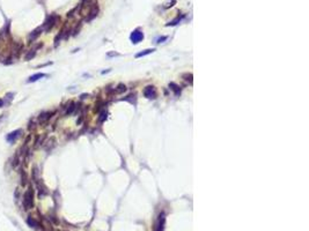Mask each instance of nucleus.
<instances>
[{
    "label": "nucleus",
    "instance_id": "obj_15",
    "mask_svg": "<svg viewBox=\"0 0 309 231\" xmlns=\"http://www.w3.org/2000/svg\"><path fill=\"white\" fill-rule=\"evenodd\" d=\"M73 110H74V103H72V104H71V107L67 110V112H66V113H67V115H70V113H72V111H73Z\"/></svg>",
    "mask_w": 309,
    "mask_h": 231
},
{
    "label": "nucleus",
    "instance_id": "obj_2",
    "mask_svg": "<svg viewBox=\"0 0 309 231\" xmlns=\"http://www.w3.org/2000/svg\"><path fill=\"white\" fill-rule=\"evenodd\" d=\"M22 133V131L21 129H16V131H13V132H11L7 137H6V140L8 141V142H14L18 137H20V134Z\"/></svg>",
    "mask_w": 309,
    "mask_h": 231
},
{
    "label": "nucleus",
    "instance_id": "obj_3",
    "mask_svg": "<svg viewBox=\"0 0 309 231\" xmlns=\"http://www.w3.org/2000/svg\"><path fill=\"white\" fill-rule=\"evenodd\" d=\"M142 38H144V35H142V32H140L139 30L133 31L132 35H131V41L133 43H139Z\"/></svg>",
    "mask_w": 309,
    "mask_h": 231
},
{
    "label": "nucleus",
    "instance_id": "obj_14",
    "mask_svg": "<svg viewBox=\"0 0 309 231\" xmlns=\"http://www.w3.org/2000/svg\"><path fill=\"white\" fill-rule=\"evenodd\" d=\"M34 56H35V51H32V52L29 53V54H27V56H26V59H27V60H29V59H32Z\"/></svg>",
    "mask_w": 309,
    "mask_h": 231
},
{
    "label": "nucleus",
    "instance_id": "obj_9",
    "mask_svg": "<svg viewBox=\"0 0 309 231\" xmlns=\"http://www.w3.org/2000/svg\"><path fill=\"white\" fill-rule=\"evenodd\" d=\"M162 219H160V222H159V224H158V227H156V231H162L163 229V223H164V219H163V214H162V216H161Z\"/></svg>",
    "mask_w": 309,
    "mask_h": 231
},
{
    "label": "nucleus",
    "instance_id": "obj_6",
    "mask_svg": "<svg viewBox=\"0 0 309 231\" xmlns=\"http://www.w3.org/2000/svg\"><path fill=\"white\" fill-rule=\"evenodd\" d=\"M97 12H98V7H97V6L95 5V6L93 7V10L90 11V13H89V16L87 18V21H90V20H93L96 15H97Z\"/></svg>",
    "mask_w": 309,
    "mask_h": 231
},
{
    "label": "nucleus",
    "instance_id": "obj_8",
    "mask_svg": "<svg viewBox=\"0 0 309 231\" xmlns=\"http://www.w3.org/2000/svg\"><path fill=\"white\" fill-rule=\"evenodd\" d=\"M27 223H28L32 228H37V227H38V223L34 220L32 217H28V219H27Z\"/></svg>",
    "mask_w": 309,
    "mask_h": 231
},
{
    "label": "nucleus",
    "instance_id": "obj_12",
    "mask_svg": "<svg viewBox=\"0 0 309 231\" xmlns=\"http://www.w3.org/2000/svg\"><path fill=\"white\" fill-rule=\"evenodd\" d=\"M40 32H41V29H37V30L32 31V34L30 35V38H32V39H35V38H36V36H38V35H40Z\"/></svg>",
    "mask_w": 309,
    "mask_h": 231
},
{
    "label": "nucleus",
    "instance_id": "obj_10",
    "mask_svg": "<svg viewBox=\"0 0 309 231\" xmlns=\"http://www.w3.org/2000/svg\"><path fill=\"white\" fill-rule=\"evenodd\" d=\"M154 51V49H148V50H145L144 52H140L137 54V58H139V57H144V56H146V54H148V53L150 52H153Z\"/></svg>",
    "mask_w": 309,
    "mask_h": 231
},
{
    "label": "nucleus",
    "instance_id": "obj_17",
    "mask_svg": "<svg viewBox=\"0 0 309 231\" xmlns=\"http://www.w3.org/2000/svg\"><path fill=\"white\" fill-rule=\"evenodd\" d=\"M166 38H167V37H162V38H160V39H159V43H161V41H164Z\"/></svg>",
    "mask_w": 309,
    "mask_h": 231
},
{
    "label": "nucleus",
    "instance_id": "obj_13",
    "mask_svg": "<svg viewBox=\"0 0 309 231\" xmlns=\"http://www.w3.org/2000/svg\"><path fill=\"white\" fill-rule=\"evenodd\" d=\"M118 88H119V89H117L118 93H122V91H125V90H126V87H125V86H123V84H119V86H118Z\"/></svg>",
    "mask_w": 309,
    "mask_h": 231
},
{
    "label": "nucleus",
    "instance_id": "obj_1",
    "mask_svg": "<svg viewBox=\"0 0 309 231\" xmlns=\"http://www.w3.org/2000/svg\"><path fill=\"white\" fill-rule=\"evenodd\" d=\"M23 206L26 209H30L34 206V192H32V189H29L26 193H24V197H23Z\"/></svg>",
    "mask_w": 309,
    "mask_h": 231
},
{
    "label": "nucleus",
    "instance_id": "obj_7",
    "mask_svg": "<svg viewBox=\"0 0 309 231\" xmlns=\"http://www.w3.org/2000/svg\"><path fill=\"white\" fill-rule=\"evenodd\" d=\"M44 76H45V74H43V73H38V74H35V75H32V76L28 79V82H35V81H37L38 79L44 77Z\"/></svg>",
    "mask_w": 309,
    "mask_h": 231
},
{
    "label": "nucleus",
    "instance_id": "obj_5",
    "mask_svg": "<svg viewBox=\"0 0 309 231\" xmlns=\"http://www.w3.org/2000/svg\"><path fill=\"white\" fill-rule=\"evenodd\" d=\"M144 94H145V96H146L147 98H155V95H156L155 94V89H154V87H152V86L146 87Z\"/></svg>",
    "mask_w": 309,
    "mask_h": 231
},
{
    "label": "nucleus",
    "instance_id": "obj_16",
    "mask_svg": "<svg viewBox=\"0 0 309 231\" xmlns=\"http://www.w3.org/2000/svg\"><path fill=\"white\" fill-rule=\"evenodd\" d=\"M26 184V176H24V172H22V185Z\"/></svg>",
    "mask_w": 309,
    "mask_h": 231
},
{
    "label": "nucleus",
    "instance_id": "obj_11",
    "mask_svg": "<svg viewBox=\"0 0 309 231\" xmlns=\"http://www.w3.org/2000/svg\"><path fill=\"white\" fill-rule=\"evenodd\" d=\"M50 117H51V116H50V113H44V115H42L41 117H40V121H41V123H43V121L48 120Z\"/></svg>",
    "mask_w": 309,
    "mask_h": 231
},
{
    "label": "nucleus",
    "instance_id": "obj_18",
    "mask_svg": "<svg viewBox=\"0 0 309 231\" xmlns=\"http://www.w3.org/2000/svg\"><path fill=\"white\" fill-rule=\"evenodd\" d=\"M2 104H4V102H2V99H0V107L2 106Z\"/></svg>",
    "mask_w": 309,
    "mask_h": 231
},
{
    "label": "nucleus",
    "instance_id": "obj_4",
    "mask_svg": "<svg viewBox=\"0 0 309 231\" xmlns=\"http://www.w3.org/2000/svg\"><path fill=\"white\" fill-rule=\"evenodd\" d=\"M56 20H57V16H56V15H51V16L48 18V20L45 21V24H44L45 28H46V30H50V29L54 27Z\"/></svg>",
    "mask_w": 309,
    "mask_h": 231
}]
</instances>
